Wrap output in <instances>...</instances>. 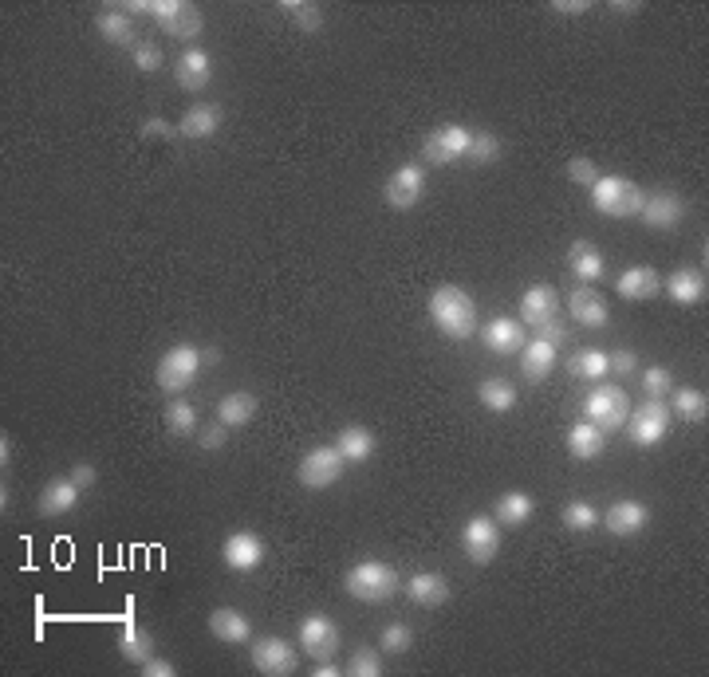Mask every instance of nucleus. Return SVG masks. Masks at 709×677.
I'll return each mask as SVG.
<instances>
[{
	"mask_svg": "<svg viewBox=\"0 0 709 677\" xmlns=\"http://www.w3.org/2000/svg\"><path fill=\"white\" fill-rule=\"evenodd\" d=\"M430 319H434V327H438L446 339H453V343L477 335V304H473V296H469L465 288H457V284L434 288V296H430Z\"/></svg>",
	"mask_w": 709,
	"mask_h": 677,
	"instance_id": "obj_1",
	"label": "nucleus"
},
{
	"mask_svg": "<svg viewBox=\"0 0 709 677\" xmlns=\"http://www.w3.org/2000/svg\"><path fill=\"white\" fill-rule=\"evenodd\" d=\"M343 587L359 603H371V607L375 603H390L398 595V571L390 563H383V559H363V563H355L343 575Z\"/></svg>",
	"mask_w": 709,
	"mask_h": 677,
	"instance_id": "obj_2",
	"label": "nucleus"
},
{
	"mask_svg": "<svg viewBox=\"0 0 709 677\" xmlns=\"http://www.w3.org/2000/svg\"><path fill=\"white\" fill-rule=\"evenodd\" d=\"M643 197H646L643 189L631 182V178H623V174H607V178H599V182L591 185V205H595L603 217H611V221L639 217Z\"/></svg>",
	"mask_w": 709,
	"mask_h": 677,
	"instance_id": "obj_3",
	"label": "nucleus"
},
{
	"mask_svg": "<svg viewBox=\"0 0 709 677\" xmlns=\"http://www.w3.org/2000/svg\"><path fill=\"white\" fill-rule=\"evenodd\" d=\"M201 351H197L194 343H178V347H170L162 359H158V370H154V382H158V390H166V394H182V390H190L197 382V374H201Z\"/></svg>",
	"mask_w": 709,
	"mask_h": 677,
	"instance_id": "obj_4",
	"label": "nucleus"
},
{
	"mask_svg": "<svg viewBox=\"0 0 709 677\" xmlns=\"http://www.w3.org/2000/svg\"><path fill=\"white\" fill-rule=\"evenodd\" d=\"M583 414H587L591 426L611 433V430H619V426H627V418H631V398H627L623 386H607V382H603V386H595V390L587 394Z\"/></svg>",
	"mask_w": 709,
	"mask_h": 677,
	"instance_id": "obj_5",
	"label": "nucleus"
},
{
	"mask_svg": "<svg viewBox=\"0 0 709 677\" xmlns=\"http://www.w3.org/2000/svg\"><path fill=\"white\" fill-rule=\"evenodd\" d=\"M343 469H347V461L339 457L335 445H316V449H308L304 461L296 465V481H300L304 489H312V493H323V489H331V485L343 477Z\"/></svg>",
	"mask_w": 709,
	"mask_h": 677,
	"instance_id": "obj_6",
	"label": "nucleus"
},
{
	"mask_svg": "<svg viewBox=\"0 0 709 677\" xmlns=\"http://www.w3.org/2000/svg\"><path fill=\"white\" fill-rule=\"evenodd\" d=\"M150 16L158 20V28L174 40H197L205 28L201 8L190 0H150Z\"/></svg>",
	"mask_w": 709,
	"mask_h": 677,
	"instance_id": "obj_7",
	"label": "nucleus"
},
{
	"mask_svg": "<svg viewBox=\"0 0 709 677\" xmlns=\"http://www.w3.org/2000/svg\"><path fill=\"white\" fill-rule=\"evenodd\" d=\"M461 552L477 567L493 563L497 552H501V524L493 516H469L465 528H461Z\"/></svg>",
	"mask_w": 709,
	"mask_h": 677,
	"instance_id": "obj_8",
	"label": "nucleus"
},
{
	"mask_svg": "<svg viewBox=\"0 0 709 677\" xmlns=\"http://www.w3.org/2000/svg\"><path fill=\"white\" fill-rule=\"evenodd\" d=\"M469 130L461 123H446L438 126V130H430L426 138H422V162H430V166H450V162H461L465 154H469Z\"/></svg>",
	"mask_w": 709,
	"mask_h": 677,
	"instance_id": "obj_9",
	"label": "nucleus"
},
{
	"mask_svg": "<svg viewBox=\"0 0 709 677\" xmlns=\"http://www.w3.org/2000/svg\"><path fill=\"white\" fill-rule=\"evenodd\" d=\"M666 430H670V410H666L662 398H646V402H639V410L627 418V437L639 449L658 445L666 437Z\"/></svg>",
	"mask_w": 709,
	"mask_h": 677,
	"instance_id": "obj_10",
	"label": "nucleus"
},
{
	"mask_svg": "<svg viewBox=\"0 0 709 677\" xmlns=\"http://www.w3.org/2000/svg\"><path fill=\"white\" fill-rule=\"evenodd\" d=\"M383 197H387V205L394 209V213H410V209H418V201L426 197V170H422L418 162L398 166V170L387 178Z\"/></svg>",
	"mask_w": 709,
	"mask_h": 677,
	"instance_id": "obj_11",
	"label": "nucleus"
},
{
	"mask_svg": "<svg viewBox=\"0 0 709 677\" xmlns=\"http://www.w3.org/2000/svg\"><path fill=\"white\" fill-rule=\"evenodd\" d=\"M253 666L268 677H288V674H296L300 662H296V650H292L288 638H280V634H264V638L253 642Z\"/></svg>",
	"mask_w": 709,
	"mask_h": 677,
	"instance_id": "obj_12",
	"label": "nucleus"
},
{
	"mask_svg": "<svg viewBox=\"0 0 709 677\" xmlns=\"http://www.w3.org/2000/svg\"><path fill=\"white\" fill-rule=\"evenodd\" d=\"M300 650L316 662H327L339 654V626L327 615H308L300 622Z\"/></svg>",
	"mask_w": 709,
	"mask_h": 677,
	"instance_id": "obj_13",
	"label": "nucleus"
},
{
	"mask_svg": "<svg viewBox=\"0 0 709 677\" xmlns=\"http://www.w3.org/2000/svg\"><path fill=\"white\" fill-rule=\"evenodd\" d=\"M264 555H268V548H264V540H260L257 532H233L225 544H221V559H225V567L229 571H241V575H249V571H257L260 563H264Z\"/></svg>",
	"mask_w": 709,
	"mask_h": 677,
	"instance_id": "obj_14",
	"label": "nucleus"
},
{
	"mask_svg": "<svg viewBox=\"0 0 709 677\" xmlns=\"http://www.w3.org/2000/svg\"><path fill=\"white\" fill-rule=\"evenodd\" d=\"M686 217V201L670 189H658V193H646L643 209H639V221L646 229H674L678 221Z\"/></svg>",
	"mask_w": 709,
	"mask_h": 677,
	"instance_id": "obj_15",
	"label": "nucleus"
},
{
	"mask_svg": "<svg viewBox=\"0 0 709 677\" xmlns=\"http://www.w3.org/2000/svg\"><path fill=\"white\" fill-rule=\"evenodd\" d=\"M481 343H485L493 355H520L524 343H528V335H524V323H520V319H513V315H497V319L485 323Z\"/></svg>",
	"mask_w": 709,
	"mask_h": 677,
	"instance_id": "obj_16",
	"label": "nucleus"
},
{
	"mask_svg": "<svg viewBox=\"0 0 709 677\" xmlns=\"http://www.w3.org/2000/svg\"><path fill=\"white\" fill-rule=\"evenodd\" d=\"M646 524H650V508H646L643 500H615L607 508V532L619 536V540L643 536Z\"/></svg>",
	"mask_w": 709,
	"mask_h": 677,
	"instance_id": "obj_17",
	"label": "nucleus"
},
{
	"mask_svg": "<svg viewBox=\"0 0 709 677\" xmlns=\"http://www.w3.org/2000/svg\"><path fill=\"white\" fill-rule=\"evenodd\" d=\"M556 315H560V292L552 284H532L520 296V323L524 327H540V323H548Z\"/></svg>",
	"mask_w": 709,
	"mask_h": 677,
	"instance_id": "obj_18",
	"label": "nucleus"
},
{
	"mask_svg": "<svg viewBox=\"0 0 709 677\" xmlns=\"http://www.w3.org/2000/svg\"><path fill=\"white\" fill-rule=\"evenodd\" d=\"M568 311H572V319L587 327V331H599V327H607L611 323V308H607V300L591 288V284H583L576 288L572 296H568Z\"/></svg>",
	"mask_w": 709,
	"mask_h": 677,
	"instance_id": "obj_19",
	"label": "nucleus"
},
{
	"mask_svg": "<svg viewBox=\"0 0 709 677\" xmlns=\"http://www.w3.org/2000/svg\"><path fill=\"white\" fill-rule=\"evenodd\" d=\"M79 485L71 481V477H52L44 489H40V500H36V512L40 516H48V520H56V516H67V512H75V504H79Z\"/></svg>",
	"mask_w": 709,
	"mask_h": 677,
	"instance_id": "obj_20",
	"label": "nucleus"
},
{
	"mask_svg": "<svg viewBox=\"0 0 709 677\" xmlns=\"http://www.w3.org/2000/svg\"><path fill=\"white\" fill-rule=\"evenodd\" d=\"M221 123H225V111L217 103H194L178 119V134L190 138V142H205V138H213L221 130Z\"/></svg>",
	"mask_w": 709,
	"mask_h": 677,
	"instance_id": "obj_21",
	"label": "nucleus"
},
{
	"mask_svg": "<svg viewBox=\"0 0 709 677\" xmlns=\"http://www.w3.org/2000/svg\"><path fill=\"white\" fill-rule=\"evenodd\" d=\"M174 79H178L182 91H205L209 79H213V60H209V52L186 48V52L178 56V63H174Z\"/></svg>",
	"mask_w": 709,
	"mask_h": 677,
	"instance_id": "obj_22",
	"label": "nucleus"
},
{
	"mask_svg": "<svg viewBox=\"0 0 709 677\" xmlns=\"http://www.w3.org/2000/svg\"><path fill=\"white\" fill-rule=\"evenodd\" d=\"M406 595L414 607H442V603H450V579L442 571H418V575H410Z\"/></svg>",
	"mask_w": 709,
	"mask_h": 677,
	"instance_id": "obj_23",
	"label": "nucleus"
},
{
	"mask_svg": "<svg viewBox=\"0 0 709 677\" xmlns=\"http://www.w3.org/2000/svg\"><path fill=\"white\" fill-rule=\"evenodd\" d=\"M615 288H619L623 300L643 304V300H654V296L662 292V276H658L650 264H635V268H627V272L615 280Z\"/></svg>",
	"mask_w": 709,
	"mask_h": 677,
	"instance_id": "obj_24",
	"label": "nucleus"
},
{
	"mask_svg": "<svg viewBox=\"0 0 709 677\" xmlns=\"http://www.w3.org/2000/svg\"><path fill=\"white\" fill-rule=\"evenodd\" d=\"M257 410H260V398L253 390H233V394H225V398L217 402V422L229 426V430H245V426L257 418Z\"/></svg>",
	"mask_w": 709,
	"mask_h": 677,
	"instance_id": "obj_25",
	"label": "nucleus"
},
{
	"mask_svg": "<svg viewBox=\"0 0 709 677\" xmlns=\"http://www.w3.org/2000/svg\"><path fill=\"white\" fill-rule=\"evenodd\" d=\"M209 634H213L217 642L241 646V642H249V634H253V622L241 615L237 607H217V611L209 615Z\"/></svg>",
	"mask_w": 709,
	"mask_h": 677,
	"instance_id": "obj_26",
	"label": "nucleus"
},
{
	"mask_svg": "<svg viewBox=\"0 0 709 677\" xmlns=\"http://www.w3.org/2000/svg\"><path fill=\"white\" fill-rule=\"evenodd\" d=\"M670 300L682 304V308H694V304H706L709 288H706V272L702 268H678L670 276Z\"/></svg>",
	"mask_w": 709,
	"mask_h": 677,
	"instance_id": "obj_27",
	"label": "nucleus"
},
{
	"mask_svg": "<svg viewBox=\"0 0 709 677\" xmlns=\"http://www.w3.org/2000/svg\"><path fill=\"white\" fill-rule=\"evenodd\" d=\"M603 449H607V433L599 430V426L576 422V426L568 430V453H572L576 461H599Z\"/></svg>",
	"mask_w": 709,
	"mask_h": 677,
	"instance_id": "obj_28",
	"label": "nucleus"
},
{
	"mask_svg": "<svg viewBox=\"0 0 709 677\" xmlns=\"http://www.w3.org/2000/svg\"><path fill=\"white\" fill-rule=\"evenodd\" d=\"M556 367V347L544 343V339H528L524 351H520V370L528 382H544Z\"/></svg>",
	"mask_w": 709,
	"mask_h": 677,
	"instance_id": "obj_29",
	"label": "nucleus"
},
{
	"mask_svg": "<svg viewBox=\"0 0 709 677\" xmlns=\"http://www.w3.org/2000/svg\"><path fill=\"white\" fill-rule=\"evenodd\" d=\"M335 449L347 465H363L371 453H375V433L367 426H343L339 437H335Z\"/></svg>",
	"mask_w": 709,
	"mask_h": 677,
	"instance_id": "obj_30",
	"label": "nucleus"
},
{
	"mask_svg": "<svg viewBox=\"0 0 709 677\" xmlns=\"http://www.w3.org/2000/svg\"><path fill=\"white\" fill-rule=\"evenodd\" d=\"M532 496L513 489V493L497 496V508H493V520L501 524V528H520V524H528L532 520Z\"/></svg>",
	"mask_w": 709,
	"mask_h": 677,
	"instance_id": "obj_31",
	"label": "nucleus"
},
{
	"mask_svg": "<svg viewBox=\"0 0 709 677\" xmlns=\"http://www.w3.org/2000/svg\"><path fill=\"white\" fill-rule=\"evenodd\" d=\"M99 36L107 40V44H115V48H138L134 44V20H130L123 8H107V12H99Z\"/></svg>",
	"mask_w": 709,
	"mask_h": 677,
	"instance_id": "obj_32",
	"label": "nucleus"
},
{
	"mask_svg": "<svg viewBox=\"0 0 709 677\" xmlns=\"http://www.w3.org/2000/svg\"><path fill=\"white\" fill-rule=\"evenodd\" d=\"M477 398L489 414H513L516 410V386L509 378H485L477 386Z\"/></svg>",
	"mask_w": 709,
	"mask_h": 677,
	"instance_id": "obj_33",
	"label": "nucleus"
},
{
	"mask_svg": "<svg viewBox=\"0 0 709 677\" xmlns=\"http://www.w3.org/2000/svg\"><path fill=\"white\" fill-rule=\"evenodd\" d=\"M670 398V406H674V414L682 418V422H690V426H698V422H706L709 418V398L702 390H694V386H678L674 394H666Z\"/></svg>",
	"mask_w": 709,
	"mask_h": 677,
	"instance_id": "obj_34",
	"label": "nucleus"
},
{
	"mask_svg": "<svg viewBox=\"0 0 709 677\" xmlns=\"http://www.w3.org/2000/svg\"><path fill=\"white\" fill-rule=\"evenodd\" d=\"M119 654L134 662V666H142L146 658H154V638H150V630H142L138 622H123V630H119Z\"/></svg>",
	"mask_w": 709,
	"mask_h": 677,
	"instance_id": "obj_35",
	"label": "nucleus"
},
{
	"mask_svg": "<svg viewBox=\"0 0 709 677\" xmlns=\"http://www.w3.org/2000/svg\"><path fill=\"white\" fill-rule=\"evenodd\" d=\"M568 268L580 276L583 284H595L603 276V256H599V248L591 245V241H576V245L568 248Z\"/></svg>",
	"mask_w": 709,
	"mask_h": 677,
	"instance_id": "obj_36",
	"label": "nucleus"
},
{
	"mask_svg": "<svg viewBox=\"0 0 709 677\" xmlns=\"http://www.w3.org/2000/svg\"><path fill=\"white\" fill-rule=\"evenodd\" d=\"M280 12L300 28V32H323V8L312 0H280Z\"/></svg>",
	"mask_w": 709,
	"mask_h": 677,
	"instance_id": "obj_37",
	"label": "nucleus"
},
{
	"mask_svg": "<svg viewBox=\"0 0 709 677\" xmlns=\"http://www.w3.org/2000/svg\"><path fill=\"white\" fill-rule=\"evenodd\" d=\"M166 430L174 433V437H194L197 410L190 402H170V406H166Z\"/></svg>",
	"mask_w": 709,
	"mask_h": 677,
	"instance_id": "obj_38",
	"label": "nucleus"
},
{
	"mask_svg": "<svg viewBox=\"0 0 709 677\" xmlns=\"http://www.w3.org/2000/svg\"><path fill=\"white\" fill-rule=\"evenodd\" d=\"M465 158H469V162H477V166L497 162V158H501V138H497L493 130L473 134V138H469V154H465Z\"/></svg>",
	"mask_w": 709,
	"mask_h": 677,
	"instance_id": "obj_39",
	"label": "nucleus"
},
{
	"mask_svg": "<svg viewBox=\"0 0 709 677\" xmlns=\"http://www.w3.org/2000/svg\"><path fill=\"white\" fill-rule=\"evenodd\" d=\"M572 378H580V382H591V378H603L607 374V355L603 351H580V355H572Z\"/></svg>",
	"mask_w": 709,
	"mask_h": 677,
	"instance_id": "obj_40",
	"label": "nucleus"
},
{
	"mask_svg": "<svg viewBox=\"0 0 709 677\" xmlns=\"http://www.w3.org/2000/svg\"><path fill=\"white\" fill-rule=\"evenodd\" d=\"M347 674L351 677H379L383 674V650H375V646H359V650L351 654V662H347Z\"/></svg>",
	"mask_w": 709,
	"mask_h": 677,
	"instance_id": "obj_41",
	"label": "nucleus"
},
{
	"mask_svg": "<svg viewBox=\"0 0 709 677\" xmlns=\"http://www.w3.org/2000/svg\"><path fill=\"white\" fill-rule=\"evenodd\" d=\"M410 646H414V630L406 622H390L387 630H383V638H379L383 654H406Z\"/></svg>",
	"mask_w": 709,
	"mask_h": 677,
	"instance_id": "obj_42",
	"label": "nucleus"
},
{
	"mask_svg": "<svg viewBox=\"0 0 709 677\" xmlns=\"http://www.w3.org/2000/svg\"><path fill=\"white\" fill-rule=\"evenodd\" d=\"M599 524V512L587 504V500H572L568 508H564V528H572V532H591Z\"/></svg>",
	"mask_w": 709,
	"mask_h": 677,
	"instance_id": "obj_43",
	"label": "nucleus"
},
{
	"mask_svg": "<svg viewBox=\"0 0 709 677\" xmlns=\"http://www.w3.org/2000/svg\"><path fill=\"white\" fill-rule=\"evenodd\" d=\"M670 386H674V370H666V367H646L643 370L646 398H666V394H670Z\"/></svg>",
	"mask_w": 709,
	"mask_h": 677,
	"instance_id": "obj_44",
	"label": "nucleus"
},
{
	"mask_svg": "<svg viewBox=\"0 0 709 677\" xmlns=\"http://www.w3.org/2000/svg\"><path fill=\"white\" fill-rule=\"evenodd\" d=\"M568 178L576 185H583V189H591L603 174H599V166H595L591 158H572V162H568Z\"/></svg>",
	"mask_w": 709,
	"mask_h": 677,
	"instance_id": "obj_45",
	"label": "nucleus"
},
{
	"mask_svg": "<svg viewBox=\"0 0 709 677\" xmlns=\"http://www.w3.org/2000/svg\"><path fill=\"white\" fill-rule=\"evenodd\" d=\"M162 63H166V56H162L158 44H138V48H134V67H138V71L154 75V71H162Z\"/></svg>",
	"mask_w": 709,
	"mask_h": 677,
	"instance_id": "obj_46",
	"label": "nucleus"
},
{
	"mask_svg": "<svg viewBox=\"0 0 709 677\" xmlns=\"http://www.w3.org/2000/svg\"><path fill=\"white\" fill-rule=\"evenodd\" d=\"M536 335L532 339H544V343H552V347H560L564 339H568V323L556 315V319H548V323H540V327H532Z\"/></svg>",
	"mask_w": 709,
	"mask_h": 677,
	"instance_id": "obj_47",
	"label": "nucleus"
},
{
	"mask_svg": "<svg viewBox=\"0 0 709 677\" xmlns=\"http://www.w3.org/2000/svg\"><path fill=\"white\" fill-rule=\"evenodd\" d=\"M194 437H197V445H201L205 453H213V449H221V445L229 441V426H221V422H217V426H205V430H197Z\"/></svg>",
	"mask_w": 709,
	"mask_h": 677,
	"instance_id": "obj_48",
	"label": "nucleus"
},
{
	"mask_svg": "<svg viewBox=\"0 0 709 677\" xmlns=\"http://www.w3.org/2000/svg\"><path fill=\"white\" fill-rule=\"evenodd\" d=\"M635 370H639L635 351H615V355H607V374H635Z\"/></svg>",
	"mask_w": 709,
	"mask_h": 677,
	"instance_id": "obj_49",
	"label": "nucleus"
},
{
	"mask_svg": "<svg viewBox=\"0 0 709 677\" xmlns=\"http://www.w3.org/2000/svg\"><path fill=\"white\" fill-rule=\"evenodd\" d=\"M67 477H71V481H75V485H79V489H91V485H95V477H99V473H95V465H91V461H75V465H71V473H67Z\"/></svg>",
	"mask_w": 709,
	"mask_h": 677,
	"instance_id": "obj_50",
	"label": "nucleus"
},
{
	"mask_svg": "<svg viewBox=\"0 0 709 677\" xmlns=\"http://www.w3.org/2000/svg\"><path fill=\"white\" fill-rule=\"evenodd\" d=\"M174 134H178V126H170L166 119H146L142 123V138H166L170 142Z\"/></svg>",
	"mask_w": 709,
	"mask_h": 677,
	"instance_id": "obj_51",
	"label": "nucleus"
},
{
	"mask_svg": "<svg viewBox=\"0 0 709 677\" xmlns=\"http://www.w3.org/2000/svg\"><path fill=\"white\" fill-rule=\"evenodd\" d=\"M138 670H142L146 677H174L178 674V666H174V662H162V658H146Z\"/></svg>",
	"mask_w": 709,
	"mask_h": 677,
	"instance_id": "obj_52",
	"label": "nucleus"
},
{
	"mask_svg": "<svg viewBox=\"0 0 709 677\" xmlns=\"http://www.w3.org/2000/svg\"><path fill=\"white\" fill-rule=\"evenodd\" d=\"M591 4L587 0H552V12H560V16H583Z\"/></svg>",
	"mask_w": 709,
	"mask_h": 677,
	"instance_id": "obj_53",
	"label": "nucleus"
},
{
	"mask_svg": "<svg viewBox=\"0 0 709 677\" xmlns=\"http://www.w3.org/2000/svg\"><path fill=\"white\" fill-rule=\"evenodd\" d=\"M316 677H339V666L327 658V662H316V670H312Z\"/></svg>",
	"mask_w": 709,
	"mask_h": 677,
	"instance_id": "obj_54",
	"label": "nucleus"
},
{
	"mask_svg": "<svg viewBox=\"0 0 709 677\" xmlns=\"http://www.w3.org/2000/svg\"><path fill=\"white\" fill-rule=\"evenodd\" d=\"M201 363H205V367H217V363H221V351H217V347H205V351H201Z\"/></svg>",
	"mask_w": 709,
	"mask_h": 677,
	"instance_id": "obj_55",
	"label": "nucleus"
},
{
	"mask_svg": "<svg viewBox=\"0 0 709 677\" xmlns=\"http://www.w3.org/2000/svg\"><path fill=\"white\" fill-rule=\"evenodd\" d=\"M611 8H615V12H623V16H631V12H639L643 4H631V0H619V4H611Z\"/></svg>",
	"mask_w": 709,
	"mask_h": 677,
	"instance_id": "obj_56",
	"label": "nucleus"
}]
</instances>
